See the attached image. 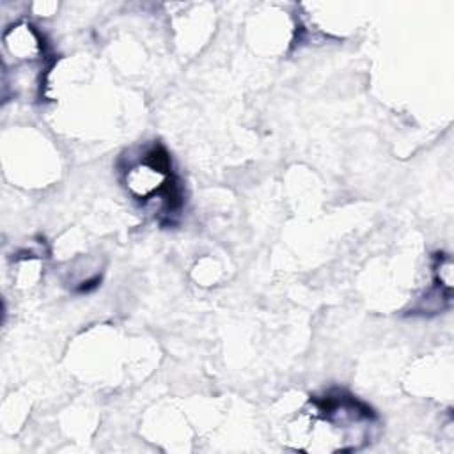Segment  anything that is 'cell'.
Returning a JSON list of instances; mask_svg holds the SVG:
<instances>
[{"label": "cell", "instance_id": "7a4b0ae2", "mask_svg": "<svg viewBox=\"0 0 454 454\" xmlns=\"http://www.w3.org/2000/svg\"><path fill=\"white\" fill-rule=\"evenodd\" d=\"M126 192L151 209L160 222L177 216L183 207V186L172 168L167 149L153 142L137 154H128V161L121 167Z\"/></svg>", "mask_w": 454, "mask_h": 454}, {"label": "cell", "instance_id": "6da1fadb", "mask_svg": "<svg viewBox=\"0 0 454 454\" xmlns=\"http://www.w3.org/2000/svg\"><path fill=\"white\" fill-rule=\"evenodd\" d=\"M305 424L300 427L294 450L305 452H351L360 450L378 427L376 411L353 394L332 388L319 395H310L301 410Z\"/></svg>", "mask_w": 454, "mask_h": 454}]
</instances>
